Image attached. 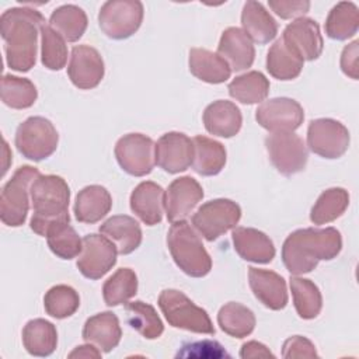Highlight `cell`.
<instances>
[{"label": "cell", "instance_id": "obj_18", "mask_svg": "<svg viewBox=\"0 0 359 359\" xmlns=\"http://www.w3.org/2000/svg\"><path fill=\"white\" fill-rule=\"evenodd\" d=\"M203 198L201 184L191 175L174 180L165 191V215L170 223L185 220Z\"/></svg>", "mask_w": 359, "mask_h": 359}, {"label": "cell", "instance_id": "obj_46", "mask_svg": "<svg viewBox=\"0 0 359 359\" xmlns=\"http://www.w3.org/2000/svg\"><path fill=\"white\" fill-rule=\"evenodd\" d=\"M184 351L178 352L177 356H196V358H206L213 356V358H220V356H229L223 346L216 342V341H199V342H192L188 345L182 346Z\"/></svg>", "mask_w": 359, "mask_h": 359}, {"label": "cell", "instance_id": "obj_34", "mask_svg": "<svg viewBox=\"0 0 359 359\" xmlns=\"http://www.w3.org/2000/svg\"><path fill=\"white\" fill-rule=\"evenodd\" d=\"M227 90L230 97L241 104H258L269 94V80L261 72L251 70L233 79Z\"/></svg>", "mask_w": 359, "mask_h": 359}, {"label": "cell", "instance_id": "obj_10", "mask_svg": "<svg viewBox=\"0 0 359 359\" xmlns=\"http://www.w3.org/2000/svg\"><path fill=\"white\" fill-rule=\"evenodd\" d=\"M265 147L271 163L282 175L290 177L306 168L309 151L299 135L293 132L271 133L265 137Z\"/></svg>", "mask_w": 359, "mask_h": 359}, {"label": "cell", "instance_id": "obj_3", "mask_svg": "<svg viewBox=\"0 0 359 359\" xmlns=\"http://www.w3.org/2000/svg\"><path fill=\"white\" fill-rule=\"evenodd\" d=\"M29 194L34 210L29 226L34 233L45 237L53 224L70 222V188L62 177L39 175L31 184Z\"/></svg>", "mask_w": 359, "mask_h": 359}, {"label": "cell", "instance_id": "obj_39", "mask_svg": "<svg viewBox=\"0 0 359 359\" xmlns=\"http://www.w3.org/2000/svg\"><path fill=\"white\" fill-rule=\"evenodd\" d=\"M137 293V276L130 268H119L102 286V297L107 306L115 307L126 303Z\"/></svg>", "mask_w": 359, "mask_h": 359}, {"label": "cell", "instance_id": "obj_44", "mask_svg": "<svg viewBox=\"0 0 359 359\" xmlns=\"http://www.w3.org/2000/svg\"><path fill=\"white\" fill-rule=\"evenodd\" d=\"M268 6L283 20L300 18L310 10V1L306 0H269Z\"/></svg>", "mask_w": 359, "mask_h": 359}, {"label": "cell", "instance_id": "obj_35", "mask_svg": "<svg viewBox=\"0 0 359 359\" xmlns=\"http://www.w3.org/2000/svg\"><path fill=\"white\" fill-rule=\"evenodd\" d=\"M217 323L223 332L234 338L248 337L255 328V316L247 306L230 302L220 307Z\"/></svg>", "mask_w": 359, "mask_h": 359}, {"label": "cell", "instance_id": "obj_19", "mask_svg": "<svg viewBox=\"0 0 359 359\" xmlns=\"http://www.w3.org/2000/svg\"><path fill=\"white\" fill-rule=\"evenodd\" d=\"M248 283L254 296L271 310H282L287 304V289L285 279L269 269L248 268Z\"/></svg>", "mask_w": 359, "mask_h": 359}, {"label": "cell", "instance_id": "obj_2", "mask_svg": "<svg viewBox=\"0 0 359 359\" xmlns=\"http://www.w3.org/2000/svg\"><path fill=\"white\" fill-rule=\"evenodd\" d=\"M342 248L341 233L335 227L299 229L282 245V261L290 275L311 272L320 261L334 259Z\"/></svg>", "mask_w": 359, "mask_h": 359}, {"label": "cell", "instance_id": "obj_49", "mask_svg": "<svg viewBox=\"0 0 359 359\" xmlns=\"http://www.w3.org/2000/svg\"><path fill=\"white\" fill-rule=\"evenodd\" d=\"M69 358L73 359V358H80V359H98L101 358V351L94 346L93 344H86V345H80V346H76L70 353H69Z\"/></svg>", "mask_w": 359, "mask_h": 359}, {"label": "cell", "instance_id": "obj_38", "mask_svg": "<svg viewBox=\"0 0 359 359\" xmlns=\"http://www.w3.org/2000/svg\"><path fill=\"white\" fill-rule=\"evenodd\" d=\"M125 310L128 313L129 325L146 339H156L163 334V321L151 304L142 300L126 302Z\"/></svg>", "mask_w": 359, "mask_h": 359}, {"label": "cell", "instance_id": "obj_48", "mask_svg": "<svg viewBox=\"0 0 359 359\" xmlns=\"http://www.w3.org/2000/svg\"><path fill=\"white\" fill-rule=\"evenodd\" d=\"M240 356L243 359H251V358H273V353L266 348L264 344L258 341H248L243 344L240 349Z\"/></svg>", "mask_w": 359, "mask_h": 359}, {"label": "cell", "instance_id": "obj_7", "mask_svg": "<svg viewBox=\"0 0 359 359\" xmlns=\"http://www.w3.org/2000/svg\"><path fill=\"white\" fill-rule=\"evenodd\" d=\"M14 142L22 157L41 161L55 153L59 135L49 119L43 116H29L18 125Z\"/></svg>", "mask_w": 359, "mask_h": 359}, {"label": "cell", "instance_id": "obj_21", "mask_svg": "<svg viewBox=\"0 0 359 359\" xmlns=\"http://www.w3.org/2000/svg\"><path fill=\"white\" fill-rule=\"evenodd\" d=\"M217 53L229 63L231 72H243L252 66L255 49L247 34L237 27H229L222 32Z\"/></svg>", "mask_w": 359, "mask_h": 359}, {"label": "cell", "instance_id": "obj_14", "mask_svg": "<svg viewBox=\"0 0 359 359\" xmlns=\"http://www.w3.org/2000/svg\"><path fill=\"white\" fill-rule=\"evenodd\" d=\"M118 250L115 244L100 234H87L83 237V248L77 258L80 273L91 280H97L108 273L116 264Z\"/></svg>", "mask_w": 359, "mask_h": 359}, {"label": "cell", "instance_id": "obj_30", "mask_svg": "<svg viewBox=\"0 0 359 359\" xmlns=\"http://www.w3.org/2000/svg\"><path fill=\"white\" fill-rule=\"evenodd\" d=\"M22 345L32 356H49L57 345L56 327L43 318L29 320L22 328Z\"/></svg>", "mask_w": 359, "mask_h": 359}, {"label": "cell", "instance_id": "obj_47", "mask_svg": "<svg viewBox=\"0 0 359 359\" xmlns=\"http://www.w3.org/2000/svg\"><path fill=\"white\" fill-rule=\"evenodd\" d=\"M358 48L359 42L353 41L352 43L346 45L341 55V70L345 76L358 80L359 79V67H358Z\"/></svg>", "mask_w": 359, "mask_h": 359}, {"label": "cell", "instance_id": "obj_1", "mask_svg": "<svg viewBox=\"0 0 359 359\" xmlns=\"http://www.w3.org/2000/svg\"><path fill=\"white\" fill-rule=\"evenodd\" d=\"M45 25L43 15L28 7H13L0 17L6 62L11 70L28 72L36 62L38 35Z\"/></svg>", "mask_w": 359, "mask_h": 359}, {"label": "cell", "instance_id": "obj_11", "mask_svg": "<svg viewBox=\"0 0 359 359\" xmlns=\"http://www.w3.org/2000/svg\"><path fill=\"white\" fill-rule=\"evenodd\" d=\"M156 143L146 135L128 133L115 144L114 153L119 167L133 177L150 174L156 165Z\"/></svg>", "mask_w": 359, "mask_h": 359}, {"label": "cell", "instance_id": "obj_5", "mask_svg": "<svg viewBox=\"0 0 359 359\" xmlns=\"http://www.w3.org/2000/svg\"><path fill=\"white\" fill-rule=\"evenodd\" d=\"M41 175L32 165H21L4 184L0 195V219L6 226L18 227L27 220L31 184Z\"/></svg>", "mask_w": 359, "mask_h": 359}, {"label": "cell", "instance_id": "obj_13", "mask_svg": "<svg viewBox=\"0 0 359 359\" xmlns=\"http://www.w3.org/2000/svg\"><path fill=\"white\" fill-rule=\"evenodd\" d=\"M255 119L272 133L294 132L303 123L304 111L296 100L278 97L262 101L255 111Z\"/></svg>", "mask_w": 359, "mask_h": 359}, {"label": "cell", "instance_id": "obj_28", "mask_svg": "<svg viewBox=\"0 0 359 359\" xmlns=\"http://www.w3.org/2000/svg\"><path fill=\"white\" fill-rule=\"evenodd\" d=\"M189 72L209 84L224 83L231 76L229 63L219 55L203 48H192L188 59Z\"/></svg>", "mask_w": 359, "mask_h": 359}, {"label": "cell", "instance_id": "obj_17", "mask_svg": "<svg viewBox=\"0 0 359 359\" xmlns=\"http://www.w3.org/2000/svg\"><path fill=\"white\" fill-rule=\"evenodd\" d=\"M104 73V60L95 48L90 45H77L72 49L67 74L77 88H95L101 83Z\"/></svg>", "mask_w": 359, "mask_h": 359}, {"label": "cell", "instance_id": "obj_33", "mask_svg": "<svg viewBox=\"0 0 359 359\" xmlns=\"http://www.w3.org/2000/svg\"><path fill=\"white\" fill-rule=\"evenodd\" d=\"M303 65L304 60L290 50L280 38L268 50L266 70L276 80L287 81L296 79L302 73Z\"/></svg>", "mask_w": 359, "mask_h": 359}, {"label": "cell", "instance_id": "obj_27", "mask_svg": "<svg viewBox=\"0 0 359 359\" xmlns=\"http://www.w3.org/2000/svg\"><path fill=\"white\" fill-rule=\"evenodd\" d=\"M100 233L109 238L121 255L133 252L142 243V229L139 223L126 215H116L107 219L100 226Z\"/></svg>", "mask_w": 359, "mask_h": 359}, {"label": "cell", "instance_id": "obj_9", "mask_svg": "<svg viewBox=\"0 0 359 359\" xmlns=\"http://www.w3.org/2000/svg\"><path fill=\"white\" fill-rule=\"evenodd\" d=\"M241 219V208L231 199L219 198L205 202L192 216V224L208 241H215L234 229Z\"/></svg>", "mask_w": 359, "mask_h": 359}, {"label": "cell", "instance_id": "obj_36", "mask_svg": "<svg viewBox=\"0 0 359 359\" xmlns=\"http://www.w3.org/2000/svg\"><path fill=\"white\" fill-rule=\"evenodd\" d=\"M290 290L293 296V304L300 318H316L323 309V296L318 286L306 278L297 275L290 278Z\"/></svg>", "mask_w": 359, "mask_h": 359}, {"label": "cell", "instance_id": "obj_6", "mask_svg": "<svg viewBox=\"0 0 359 359\" xmlns=\"http://www.w3.org/2000/svg\"><path fill=\"white\" fill-rule=\"evenodd\" d=\"M158 307L170 325L196 334H215V327L206 310L196 306L177 289H165L158 296Z\"/></svg>", "mask_w": 359, "mask_h": 359}, {"label": "cell", "instance_id": "obj_20", "mask_svg": "<svg viewBox=\"0 0 359 359\" xmlns=\"http://www.w3.org/2000/svg\"><path fill=\"white\" fill-rule=\"evenodd\" d=\"M130 209L132 212L147 226L158 224L163 220L165 210V192L164 189L153 182L143 181L130 194Z\"/></svg>", "mask_w": 359, "mask_h": 359}, {"label": "cell", "instance_id": "obj_22", "mask_svg": "<svg viewBox=\"0 0 359 359\" xmlns=\"http://www.w3.org/2000/svg\"><path fill=\"white\" fill-rule=\"evenodd\" d=\"M236 252L248 262L269 264L275 258L272 240L261 230L236 226L231 231Z\"/></svg>", "mask_w": 359, "mask_h": 359}, {"label": "cell", "instance_id": "obj_40", "mask_svg": "<svg viewBox=\"0 0 359 359\" xmlns=\"http://www.w3.org/2000/svg\"><path fill=\"white\" fill-rule=\"evenodd\" d=\"M38 91L34 83L24 77L4 74L1 79V101L13 109H25L34 105Z\"/></svg>", "mask_w": 359, "mask_h": 359}, {"label": "cell", "instance_id": "obj_41", "mask_svg": "<svg viewBox=\"0 0 359 359\" xmlns=\"http://www.w3.org/2000/svg\"><path fill=\"white\" fill-rule=\"evenodd\" d=\"M45 237L49 250L62 259L76 258L81 252L83 238L79 237L77 231L69 224V222L53 224Z\"/></svg>", "mask_w": 359, "mask_h": 359}, {"label": "cell", "instance_id": "obj_45", "mask_svg": "<svg viewBox=\"0 0 359 359\" xmlns=\"http://www.w3.org/2000/svg\"><path fill=\"white\" fill-rule=\"evenodd\" d=\"M282 356L283 358H317L318 355L314 344L310 339L302 335H294L287 338L283 342Z\"/></svg>", "mask_w": 359, "mask_h": 359}, {"label": "cell", "instance_id": "obj_12", "mask_svg": "<svg viewBox=\"0 0 359 359\" xmlns=\"http://www.w3.org/2000/svg\"><path fill=\"white\" fill-rule=\"evenodd\" d=\"M349 132L344 123L331 118L313 119L307 128L309 149L323 158H339L349 147Z\"/></svg>", "mask_w": 359, "mask_h": 359}, {"label": "cell", "instance_id": "obj_15", "mask_svg": "<svg viewBox=\"0 0 359 359\" xmlns=\"http://www.w3.org/2000/svg\"><path fill=\"white\" fill-rule=\"evenodd\" d=\"M280 39L297 56L309 62L318 59L324 48L320 27L309 17H300L287 24Z\"/></svg>", "mask_w": 359, "mask_h": 359}, {"label": "cell", "instance_id": "obj_29", "mask_svg": "<svg viewBox=\"0 0 359 359\" xmlns=\"http://www.w3.org/2000/svg\"><path fill=\"white\" fill-rule=\"evenodd\" d=\"M194 143V160L192 168L195 172L203 177H212L219 174L226 164V149L224 146L206 136H195Z\"/></svg>", "mask_w": 359, "mask_h": 359}, {"label": "cell", "instance_id": "obj_32", "mask_svg": "<svg viewBox=\"0 0 359 359\" xmlns=\"http://www.w3.org/2000/svg\"><path fill=\"white\" fill-rule=\"evenodd\" d=\"M325 34L335 41L352 38L359 28V10L352 1L337 3L327 15Z\"/></svg>", "mask_w": 359, "mask_h": 359}, {"label": "cell", "instance_id": "obj_8", "mask_svg": "<svg viewBox=\"0 0 359 359\" xmlns=\"http://www.w3.org/2000/svg\"><path fill=\"white\" fill-rule=\"evenodd\" d=\"M144 8L139 0H109L98 13V25L111 39H126L132 36L143 21Z\"/></svg>", "mask_w": 359, "mask_h": 359}, {"label": "cell", "instance_id": "obj_26", "mask_svg": "<svg viewBox=\"0 0 359 359\" xmlns=\"http://www.w3.org/2000/svg\"><path fill=\"white\" fill-rule=\"evenodd\" d=\"M112 208V196L101 185H88L79 191L74 202V216L77 222L93 224L105 217Z\"/></svg>", "mask_w": 359, "mask_h": 359}, {"label": "cell", "instance_id": "obj_43", "mask_svg": "<svg viewBox=\"0 0 359 359\" xmlns=\"http://www.w3.org/2000/svg\"><path fill=\"white\" fill-rule=\"evenodd\" d=\"M41 62L49 70H62L67 63L66 41L46 24L41 28Z\"/></svg>", "mask_w": 359, "mask_h": 359}, {"label": "cell", "instance_id": "obj_4", "mask_svg": "<svg viewBox=\"0 0 359 359\" xmlns=\"http://www.w3.org/2000/svg\"><path fill=\"white\" fill-rule=\"evenodd\" d=\"M167 247L175 265L188 276L202 278L210 272L212 258L187 220L171 224L167 234Z\"/></svg>", "mask_w": 359, "mask_h": 359}, {"label": "cell", "instance_id": "obj_37", "mask_svg": "<svg viewBox=\"0 0 359 359\" xmlns=\"http://www.w3.org/2000/svg\"><path fill=\"white\" fill-rule=\"evenodd\" d=\"M348 205L349 194L346 189L339 187L325 189L313 205L310 220L317 226L331 223L344 215Z\"/></svg>", "mask_w": 359, "mask_h": 359}, {"label": "cell", "instance_id": "obj_24", "mask_svg": "<svg viewBox=\"0 0 359 359\" xmlns=\"http://www.w3.org/2000/svg\"><path fill=\"white\" fill-rule=\"evenodd\" d=\"M83 339L97 346L101 352H111L118 346L122 330L118 317L112 311L98 313L84 323Z\"/></svg>", "mask_w": 359, "mask_h": 359}, {"label": "cell", "instance_id": "obj_31", "mask_svg": "<svg viewBox=\"0 0 359 359\" xmlns=\"http://www.w3.org/2000/svg\"><path fill=\"white\" fill-rule=\"evenodd\" d=\"M87 14L76 4H63L49 17V25L67 42L79 41L87 29Z\"/></svg>", "mask_w": 359, "mask_h": 359}, {"label": "cell", "instance_id": "obj_16", "mask_svg": "<svg viewBox=\"0 0 359 359\" xmlns=\"http://www.w3.org/2000/svg\"><path fill=\"white\" fill-rule=\"evenodd\" d=\"M156 164L168 174L185 171L194 160V143L181 132L164 133L156 143Z\"/></svg>", "mask_w": 359, "mask_h": 359}, {"label": "cell", "instance_id": "obj_42", "mask_svg": "<svg viewBox=\"0 0 359 359\" xmlns=\"http://www.w3.org/2000/svg\"><path fill=\"white\" fill-rule=\"evenodd\" d=\"M79 306V293L67 285L52 286L43 296V307L46 314L57 320L73 316L77 311Z\"/></svg>", "mask_w": 359, "mask_h": 359}, {"label": "cell", "instance_id": "obj_25", "mask_svg": "<svg viewBox=\"0 0 359 359\" xmlns=\"http://www.w3.org/2000/svg\"><path fill=\"white\" fill-rule=\"evenodd\" d=\"M241 25L247 36L259 45H265L275 39L278 34V22L262 3L248 0L243 6Z\"/></svg>", "mask_w": 359, "mask_h": 359}, {"label": "cell", "instance_id": "obj_23", "mask_svg": "<svg viewBox=\"0 0 359 359\" xmlns=\"http://www.w3.org/2000/svg\"><path fill=\"white\" fill-rule=\"evenodd\" d=\"M205 129L215 136L233 137L236 136L243 125V116L240 108L226 100H217L209 104L203 111Z\"/></svg>", "mask_w": 359, "mask_h": 359}]
</instances>
